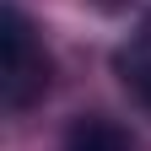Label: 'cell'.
<instances>
[{
    "mask_svg": "<svg viewBox=\"0 0 151 151\" xmlns=\"http://www.w3.org/2000/svg\"><path fill=\"white\" fill-rule=\"evenodd\" d=\"M60 151H135L129 129L108 113H81L70 129H65V146Z\"/></svg>",
    "mask_w": 151,
    "mask_h": 151,
    "instance_id": "cell-2",
    "label": "cell"
},
{
    "mask_svg": "<svg viewBox=\"0 0 151 151\" xmlns=\"http://www.w3.org/2000/svg\"><path fill=\"white\" fill-rule=\"evenodd\" d=\"M6 22V65H0V97H6L11 113H27L32 103H43V92L54 86V60L43 49L38 27L27 22L22 6H6L0 11Z\"/></svg>",
    "mask_w": 151,
    "mask_h": 151,
    "instance_id": "cell-1",
    "label": "cell"
},
{
    "mask_svg": "<svg viewBox=\"0 0 151 151\" xmlns=\"http://www.w3.org/2000/svg\"><path fill=\"white\" fill-rule=\"evenodd\" d=\"M97 6H124V0H97Z\"/></svg>",
    "mask_w": 151,
    "mask_h": 151,
    "instance_id": "cell-5",
    "label": "cell"
},
{
    "mask_svg": "<svg viewBox=\"0 0 151 151\" xmlns=\"http://www.w3.org/2000/svg\"><path fill=\"white\" fill-rule=\"evenodd\" d=\"M113 70H119V81L129 86V97L140 103V113L151 119V54H129V49H119V54H113Z\"/></svg>",
    "mask_w": 151,
    "mask_h": 151,
    "instance_id": "cell-3",
    "label": "cell"
},
{
    "mask_svg": "<svg viewBox=\"0 0 151 151\" xmlns=\"http://www.w3.org/2000/svg\"><path fill=\"white\" fill-rule=\"evenodd\" d=\"M129 54H151V11L135 22V38H129Z\"/></svg>",
    "mask_w": 151,
    "mask_h": 151,
    "instance_id": "cell-4",
    "label": "cell"
}]
</instances>
